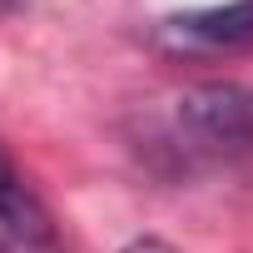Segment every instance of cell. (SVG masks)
I'll use <instances>...</instances> for the list:
<instances>
[{"instance_id": "cell-1", "label": "cell", "mask_w": 253, "mask_h": 253, "mask_svg": "<svg viewBox=\"0 0 253 253\" xmlns=\"http://www.w3.org/2000/svg\"><path fill=\"white\" fill-rule=\"evenodd\" d=\"M174 139L194 159H243L253 154V89L233 80H209L179 94Z\"/></svg>"}, {"instance_id": "cell-2", "label": "cell", "mask_w": 253, "mask_h": 253, "mask_svg": "<svg viewBox=\"0 0 253 253\" xmlns=\"http://www.w3.org/2000/svg\"><path fill=\"white\" fill-rule=\"evenodd\" d=\"M0 253H65L50 209L10 164H0Z\"/></svg>"}, {"instance_id": "cell-3", "label": "cell", "mask_w": 253, "mask_h": 253, "mask_svg": "<svg viewBox=\"0 0 253 253\" xmlns=\"http://www.w3.org/2000/svg\"><path fill=\"white\" fill-rule=\"evenodd\" d=\"M169 35L179 45H199V50H238L253 40V0L179 15V20H169Z\"/></svg>"}, {"instance_id": "cell-4", "label": "cell", "mask_w": 253, "mask_h": 253, "mask_svg": "<svg viewBox=\"0 0 253 253\" xmlns=\"http://www.w3.org/2000/svg\"><path fill=\"white\" fill-rule=\"evenodd\" d=\"M124 253H174V248H169L164 238H134V243L124 248Z\"/></svg>"}, {"instance_id": "cell-5", "label": "cell", "mask_w": 253, "mask_h": 253, "mask_svg": "<svg viewBox=\"0 0 253 253\" xmlns=\"http://www.w3.org/2000/svg\"><path fill=\"white\" fill-rule=\"evenodd\" d=\"M0 164H10V159H5V154H0Z\"/></svg>"}]
</instances>
